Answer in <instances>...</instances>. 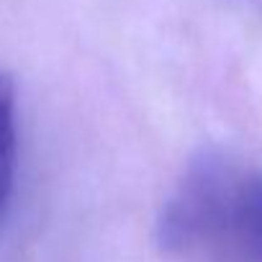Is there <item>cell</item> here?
Masks as SVG:
<instances>
[{
    "label": "cell",
    "mask_w": 262,
    "mask_h": 262,
    "mask_svg": "<svg viewBox=\"0 0 262 262\" xmlns=\"http://www.w3.org/2000/svg\"><path fill=\"white\" fill-rule=\"evenodd\" d=\"M157 244L180 262H262V170L198 155L162 206Z\"/></svg>",
    "instance_id": "1"
},
{
    "label": "cell",
    "mask_w": 262,
    "mask_h": 262,
    "mask_svg": "<svg viewBox=\"0 0 262 262\" xmlns=\"http://www.w3.org/2000/svg\"><path fill=\"white\" fill-rule=\"evenodd\" d=\"M16 175V88L0 75V213L11 195Z\"/></svg>",
    "instance_id": "2"
}]
</instances>
